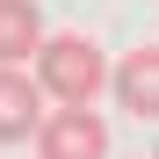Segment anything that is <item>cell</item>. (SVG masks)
I'll return each mask as SVG.
<instances>
[{"label":"cell","mask_w":159,"mask_h":159,"mask_svg":"<svg viewBox=\"0 0 159 159\" xmlns=\"http://www.w3.org/2000/svg\"><path fill=\"white\" fill-rule=\"evenodd\" d=\"M29 145L43 159H101L109 152V123L94 116V101H58V109H43Z\"/></svg>","instance_id":"7a4b0ae2"},{"label":"cell","mask_w":159,"mask_h":159,"mask_svg":"<svg viewBox=\"0 0 159 159\" xmlns=\"http://www.w3.org/2000/svg\"><path fill=\"white\" fill-rule=\"evenodd\" d=\"M43 80L36 72H22V65H0V145H22V138H36V123H43Z\"/></svg>","instance_id":"277c9868"},{"label":"cell","mask_w":159,"mask_h":159,"mask_svg":"<svg viewBox=\"0 0 159 159\" xmlns=\"http://www.w3.org/2000/svg\"><path fill=\"white\" fill-rule=\"evenodd\" d=\"M36 43H43V7L36 0H0V65L36 58Z\"/></svg>","instance_id":"5b68a950"},{"label":"cell","mask_w":159,"mask_h":159,"mask_svg":"<svg viewBox=\"0 0 159 159\" xmlns=\"http://www.w3.org/2000/svg\"><path fill=\"white\" fill-rule=\"evenodd\" d=\"M109 94H116V109H130V116L159 123V43L123 51V58H116V72H109Z\"/></svg>","instance_id":"3957f363"},{"label":"cell","mask_w":159,"mask_h":159,"mask_svg":"<svg viewBox=\"0 0 159 159\" xmlns=\"http://www.w3.org/2000/svg\"><path fill=\"white\" fill-rule=\"evenodd\" d=\"M109 51H101L94 36H80V29H65V36H43L36 43V80H43V94L51 101H94L101 87H109Z\"/></svg>","instance_id":"6da1fadb"}]
</instances>
